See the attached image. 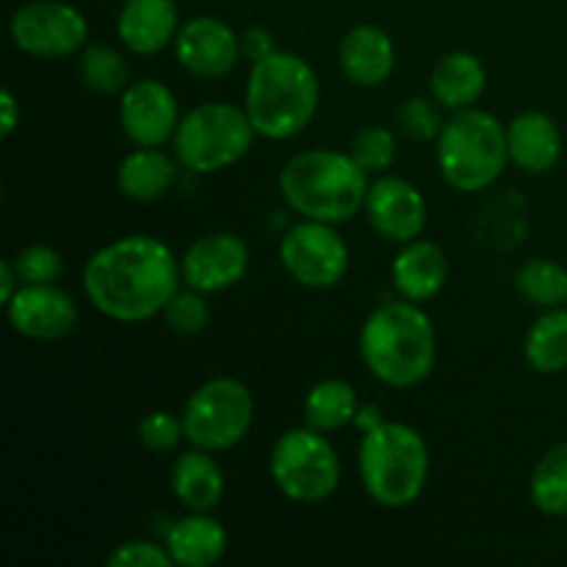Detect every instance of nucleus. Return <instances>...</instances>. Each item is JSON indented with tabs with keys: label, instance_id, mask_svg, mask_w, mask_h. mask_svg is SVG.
I'll list each match as a JSON object with an SVG mask.
<instances>
[{
	"label": "nucleus",
	"instance_id": "obj_1",
	"mask_svg": "<svg viewBox=\"0 0 567 567\" xmlns=\"http://www.w3.org/2000/svg\"><path fill=\"white\" fill-rule=\"evenodd\" d=\"M181 277L172 249L158 238L138 233L105 244L86 260L83 291L103 316L136 324L164 313Z\"/></svg>",
	"mask_w": 567,
	"mask_h": 567
},
{
	"label": "nucleus",
	"instance_id": "obj_2",
	"mask_svg": "<svg viewBox=\"0 0 567 567\" xmlns=\"http://www.w3.org/2000/svg\"><path fill=\"white\" fill-rule=\"evenodd\" d=\"M360 354L380 382L415 388L435 369V327L419 302H388L363 321Z\"/></svg>",
	"mask_w": 567,
	"mask_h": 567
},
{
	"label": "nucleus",
	"instance_id": "obj_3",
	"mask_svg": "<svg viewBox=\"0 0 567 567\" xmlns=\"http://www.w3.org/2000/svg\"><path fill=\"white\" fill-rule=\"evenodd\" d=\"M244 109L258 136L271 142L299 136L319 109V78L313 66L286 50H271L260 61H252Z\"/></svg>",
	"mask_w": 567,
	"mask_h": 567
},
{
	"label": "nucleus",
	"instance_id": "obj_4",
	"mask_svg": "<svg viewBox=\"0 0 567 567\" xmlns=\"http://www.w3.org/2000/svg\"><path fill=\"white\" fill-rule=\"evenodd\" d=\"M369 175L349 153L308 150L282 166L280 192L305 219L341 225L365 205Z\"/></svg>",
	"mask_w": 567,
	"mask_h": 567
},
{
	"label": "nucleus",
	"instance_id": "obj_5",
	"mask_svg": "<svg viewBox=\"0 0 567 567\" xmlns=\"http://www.w3.org/2000/svg\"><path fill=\"white\" fill-rule=\"evenodd\" d=\"M360 480L380 507L402 509L419 502L430 476V449L419 430L385 421L365 430L360 443Z\"/></svg>",
	"mask_w": 567,
	"mask_h": 567
},
{
	"label": "nucleus",
	"instance_id": "obj_6",
	"mask_svg": "<svg viewBox=\"0 0 567 567\" xmlns=\"http://www.w3.org/2000/svg\"><path fill=\"white\" fill-rule=\"evenodd\" d=\"M509 161L507 127L482 109H463L437 136V166L443 181L465 194L491 188Z\"/></svg>",
	"mask_w": 567,
	"mask_h": 567
},
{
	"label": "nucleus",
	"instance_id": "obj_7",
	"mask_svg": "<svg viewBox=\"0 0 567 567\" xmlns=\"http://www.w3.org/2000/svg\"><path fill=\"white\" fill-rule=\"evenodd\" d=\"M255 125L247 109L233 103H203L188 111L177 125L175 155L186 169L214 175L238 164L255 142Z\"/></svg>",
	"mask_w": 567,
	"mask_h": 567
},
{
	"label": "nucleus",
	"instance_id": "obj_8",
	"mask_svg": "<svg viewBox=\"0 0 567 567\" xmlns=\"http://www.w3.org/2000/svg\"><path fill=\"white\" fill-rule=\"evenodd\" d=\"M269 474L286 498L297 504H321L338 491L341 463L332 443L313 426L280 435L269 457Z\"/></svg>",
	"mask_w": 567,
	"mask_h": 567
},
{
	"label": "nucleus",
	"instance_id": "obj_9",
	"mask_svg": "<svg viewBox=\"0 0 567 567\" xmlns=\"http://www.w3.org/2000/svg\"><path fill=\"white\" fill-rule=\"evenodd\" d=\"M252 415L255 402L249 388L233 377H216L188 396L181 419L192 446L225 452L247 437Z\"/></svg>",
	"mask_w": 567,
	"mask_h": 567
},
{
	"label": "nucleus",
	"instance_id": "obj_10",
	"mask_svg": "<svg viewBox=\"0 0 567 567\" xmlns=\"http://www.w3.org/2000/svg\"><path fill=\"white\" fill-rule=\"evenodd\" d=\"M280 264L299 286L324 291L347 277L349 247L336 233V225L305 219L282 236Z\"/></svg>",
	"mask_w": 567,
	"mask_h": 567
},
{
	"label": "nucleus",
	"instance_id": "obj_11",
	"mask_svg": "<svg viewBox=\"0 0 567 567\" xmlns=\"http://www.w3.org/2000/svg\"><path fill=\"white\" fill-rule=\"evenodd\" d=\"M86 17L75 6L37 0L11 17V42L37 59H66L86 44Z\"/></svg>",
	"mask_w": 567,
	"mask_h": 567
},
{
	"label": "nucleus",
	"instance_id": "obj_12",
	"mask_svg": "<svg viewBox=\"0 0 567 567\" xmlns=\"http://www.w3.org/2000/svg\"><path fill=\"white\" fill-rule=\"evenodd\" d=\"M120 125L136 147H161L181 125L172 89L155 78L131 83L120 100Z\"/></svg>",
	"mask_w": 567,
	"mask_h": 567
},
{
	"label": "nucleus",
	"instance_id": "obj_13",
	"mask_svg": "<svg viewBox=\"0 0 567 567\" xmlns=\"http://www.w3.org/2000/svg\"><path fill=\"white\" fill-rule=\"evenodd\" d=\"M249 249L236 233H210L194 241L181 260V275L199 293H219L244 280Z\"/></svg>",
	"mask_w": 567,
	"mask_h": 567
},
{
	"label": "nucleus",
	"instance_id": "obj_14",
	"mask_svg": "<svg viewBox=\"0 0 567 567\" xmlns=\"http://www.w3.org/2000/svg\"><path fill=\"white\" fill-rule=\"evenodd\" d=\"M241 39L216 17H194L177 31V64L197 78H221L241 61Z\"/></svg>",
	"mask_w": 567,
	"mask_h": 567
},
{
	"label": "nucleus",
	"instance_id": "obj_15",
	"mask_svg": "<svg viewBox=\"0 0 567 567\" xmlns=\"http://www.w3.org/2000/svg\"><path fill=\"white\" fill-rule=\"evenodd\" d=\"M365 216L382 238L393 244H410L424 233L426 203L419 188L404 177H377L365 194Z\"/></svg>",
	"mask_w": 567,
	"mask_h": 567
},
{
	"label": "nucleus",
	"instance_id": "obj_16",
	"mask_svg": "<svg viewBox=\"0 0 567 567\" xmlns=\"http://www.w3.org/2000/svg\"><path fill=\"white\" fill-rule=\"evenodd\" d=\"M11 327L33 341H61L78 327V305L70 293L48 286H20L6 305Z\"/></svg>",
	"mask_w": 567,
	"mask_h": 567
},
{
	"label": "nucleus",
	"instance_id": "obj_17",
	"mask_svg": "<svg viewBox=\"0 0 567 567\" xmlns=\"http://www.w3.org/2000/svg\"><path fill=\"white\" fill-rule=\"evenodd\" d=\"M341 70L354 86H382L396 66V48L393 39L377 25H354L341 39Z\"/></svg>",
	"mask_w": 567,
	"mask_h": 567
},
{
	"label": "nucleus",
	"instance_id": "obj_18",
	"mask_svg": "<svg viewBox=\"0 0 567 567\" xmlns=\"http://www.w3.org/2000/svg\"><path fill=\"white\" fill-rule=\"evenodd\" d=\"M122 44L136 55H153L177 37L175 0H125L116 20Z\"/></svg>",
	"mask_w": 567,
	"mask_h": 567
},
{
	"label": "nucleus",
	"instance_id": "obj_19",
	"mask_svg": "<svg viewBox=\"0 0 567 567\" xmlns=\"http://www.w3.org/2000/svg\"><path fill=\"white\" fill-rule=\"evenodd\" d=\"M507 144L509 161L532 175L554 169L563 155V133L557 122L543 111H526L515 116L507 127Z\"/></svg>",
	"mask_w": 567,
	"mask_h": 567
},
{
	"label": "nucleus",
	"instance_id": "obj_20",
	"mask_svg": "<svg viewBox=\"0 0 567 567\" xmlns=\"http://www.w3.org/2000/svg\"><path fill=\"white\" fill-rule=\"evenodd\" d=\"M393 286L410 302H430L443 291L449 277V260L437 244L410 241L402 252L393 258L391 266Z\"/></svg>",
	"mask_w": 567,
	"mask_h": 567
},
{
	"label": "nucleus",
	"instance_id": "obj_21",
	"mask_svg": "<svg viewBox=\"0 0 567 567\" xmlns=\"http://www.w3.org/2000/svg\"><path fill=\"white\" fill-rule=\"evenodd\" d=\"M172 493L188 513H210L225 496V471L210 452L194 446L172 465Z\"/></svg>",
	"mask_w": 567,
	"mask_h": 567
},
{
	"label": "nucleus",
	"instance_id": "obj_22",
	"mask_svg": "<svg viewBox=\"0 0 567 567\" xmlns=\"http://www.w3.org/2000/svg\"><path fill=\"white\" fill-rule=\"evenodd\" d=\"M430 86L432 97L441 103V109H471L485 92L487 70L474 53L457 50V53H449L437 61L435 70H432Z\"/></svg>",
	"mask_w": 567,
	"mask_h": 567
},
{
	"label": "nucleus",
	"instance_id": "obj_23",
	"mask_svg": "<svg viewBox=\"0 0 567 567\" xmlns=\"http://www.w3.org/2000/svg\"><path fill=\"white\" fill-rule=\"evenodd\" d=\"M166 548L177 565L208 567L225 557L227 532L208 513H192L172 524L169 535H166Z\"/></svg>",
	"mask_w": 567,
	"mask_h": 567
},
{
	"label": "nucleus",
	"instance_id": "obj_24",
	"mask_svg": "<svg viewBox=\"0 0 567 567\" xmlns=\"http://www.w3.org/2000/svg\"><path fill=\"white\" fill-rule=\"evenodd\" d=\"M175 161L161 153L158 147H142L125 155L116 169V186L127 199L153 203L161 199L175 183Z\"/></svg>",
	"mask_w": 567,
	"mask_h": 567
},
{
	"label": "nucleus",
	"instance_id": "obj_25",
	"mask_svg": "<svg viewBox=\"0 0 567 567\" xmlns=\"http://www.w3.org/2000/svg\"><path fill=\"white\" fill-rule=\"evenodd\" d=\"M524 358L537 374H559L567 369V310L551 308L529 327Z\"/></svg>",
	"mask_w": 567,
	"mask_h": 567
},
{
	"label": "nucleus",
	"instance_id": "obj_26",
	"mask_svg": "<svg viewBox=\"0 0 567 567\" xmlns=\"http://www.w3.org/2000/svg\"><path fill=\"white\" fill-rule=\"evenodd\" d=\"M360 413L358 393L343 380H324L305 399V421L319 432H336L352 424Z\"/></svg>",
	"mask_w": 567,
	"mask_h": 567
},
{
	"label": "nucleus",
	"instance_id": "obj_27",
	"mask_svg": "<svg viewBox=\"0 0 567 567\" xmlns=\"http://www.w3.org/2000/svg\"><path fill=\"white\" fill-rule=\"evenodd\" d=\"M532 502L551 518H567V443L548 449L532 471Z\"/></svg>",
	"mask_w": 567,
	"mask_h": 567
},
{
	"label": "nucleus",
	"instance_id": "obj_28",
	"mask_svg": "<svg viewBox=\"0 0 567 567\" xmlns=\"http://www.w3.org/2000/svg\"><path fill=\"white\" fill-rule=\"evenodd\" d=\"M515 288L537 308H563L567 302V269L557 260L532 258L515 271Z\"/></svg>",
	"mask_w": 567,
	"mask_h": 567
},
{
	"label": "nucleus",
	"instance_id": "obj_29",
	"mask_svg": "<svg viewBox=\"0 0 567 567\" xmlns=\"http://www.w3.org/2000/svg\"><path fill=\"white\" fill-rule=\"evenodd\" d=\"M81 81L92 92L116 94L131 86V70L120 50L109 44H89L81 59Z\"/></svg>",
	"mask_w": 567,
	"mask_h": 567
},
{
	"label": "nucleus",
	"instance_id": "obj_30",
	"mask_svg": "<svg viewBox=\"0 0 567 567\" xmlns=\"http://www.w3.org/2000/svg\"><path fill=\"white\" fill-rule=\"evenodd\" d=\"M349 155L360 164L365 175H382L396 161V136L380 125H369L354 133Z\"/></svg>",
	"mask_w": 567,
	"mask_h": 567
},
{
	"label": "nucleus",
	"instance_id": "obj_31",
	"mask_svg": "<svg viewBox=\"0 0 567 567\" xmlns=\"http://www.w3.org/2000/svg\"><path fill=\"white\" fill-rule=\"evenodd\" d=\"M11 264L20 275V282H28V286H48V282L59 280L61 271H64V260L48 244H33V247L20 249Z\"/></svg>",
	"mask_w": 567,
	"mask_h": 567
},
{
	"label": "nucleus",
	"instance_id": "obj_32",
	"mask_svg": "<svg viewBox=\"0 0 567 567\" xmlns=\"http://www.w3.org/2000/svg\"><path fill=\"white\" fill-rule=\"evenodd\" d=\"M399 127L408 133L410 138H419V142H430V138L441 136L443 125L441 120V103H432L426 97H410L399 105L396 111Z\"/></svg>",
	"mask_w": 567,
	"mask_h": 567
},
{
	"label": "nucleus",
	"instance_id": "obj_33",
	"mask_svg": "<svg viewBox=\"0 0 567 567\" xmlns=\"http://www.w3.org/2000/svg\"><path fill=\"white\" fill-rule=\"evenodd\" d=\"M164 319L169 330L181 332V336H197L208 327L210 310L205 305L203 293L199 291H177L164 308Z\"/></svg>",
	"mask_w": 567,
	"mask_h": 567
},
{
	"label": "nucleus",
	"instance_id": "obj_34",
	"mask_svg": "<svg viewBox=\"0 0 567 567\" xmlns=\"http://www.w3.org/2000/svg\"><path fill=\"white\" fill-rule=\"evenodd\" d=\"M186 437V430H183V419L166 413V410H158V413H147L138 424V441H142L144 449L150 452H172L177 449V443Z\"/></svg>",
	"mask_w": 567,
	"mask_h": 567
},
{
	"label": "nucleus",
	"instance_id": "obj_35",
	"mask_svg": "<svg viewBox=\"0 0 567 567\" xmlns=\"http://www.w3.org/2000/svg\"><path fill=\"white\" fill-rule=\"evenodd\" d=\"M172 563H175V559H172L169 548L150 540L122 543V546L109 557V565L114 567H169Z\"/></svg>",
	"mask_w": 567,
	"mask_h": 567
},
{
	"label": "nucleus",
	"instance_id": "obj_36",
	"mask_svg": "<svg viewBox=\"0 0 567 567\" xmlns=\"http://www.w3.org/2000/svg\"><path fill=\"white\" fill-rule=\"evenodd\" d=\"M241 48H244V55H247L249 61H260L264 55H269L271 50H275V42H271V33L266 31V28L252 25L247 33H244Z\"/></svg>",
	"mask_w": 567,
	"mask_h": 567
},
{
	"label": "nucleus",
	"instance_id": "obj_37",
	"mask_svg": "<svg viewBox=\"0 0 567 567\" xmlns=\"http://www.w3.org/2000/svg\"><path fill=\"white\" fill-rule=\"evenodd\" d=\"M0 111H3V125H0V136L9 138L11 133H14L17 122H20V105H17L14 94H11L9 89H3V92H0Z\"/></svg>",
	"mask_w": 567,
	"mask_h": 567
},
{
	"label": "nucleus",
	"instance_id": "obj_38",
	"mask_svg": "<svg viewBox=\"0 0 567 567\" xmlns=\"http://www.w3.org/2000/svg\"><path fill=\"white\" fill-rule=\"evenodd\" d=\"M17 280H20V275H17L14 264L11 260H0V302L3 305H9L11 297L20 291Z\"/></svg>",
	"mask_w": 567,
	"mask_h": 567
}]
</instances>
